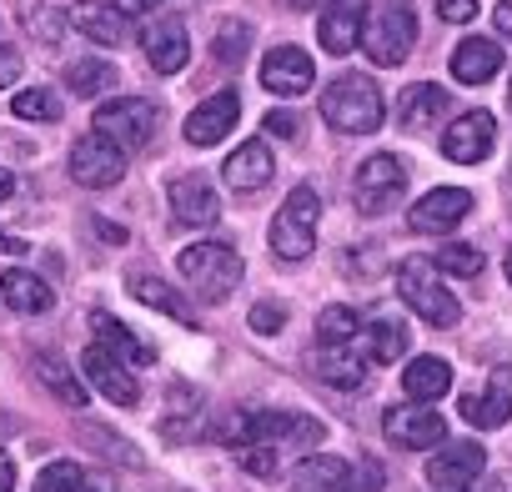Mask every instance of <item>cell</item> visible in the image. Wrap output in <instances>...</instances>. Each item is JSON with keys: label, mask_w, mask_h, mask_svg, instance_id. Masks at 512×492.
Returning a JSON list of instances; mask_svg holds the SVG:
<instances>
[{"label": "cell", "mask_w": 512, "mask_h": 492, "mask_svg": "<svg viewBox=\"0 0 512 492\" xmlns=\"http://www.w3.org/2000/svg\"><path fill=\"white\" fill-rule=\"evenodd\" d=\"M447 91L442 86H427V81H417V86H407L402 96H397V126L402 131H432L437 126V116L447 111Z\"/></svg>", "instance_id": "obj_26"}, {"label": "cell", "mask_w": 512, "mask_h": 492, "mask_svg": "<svg viewBox=\"0 0 512 492\" xmlns=\"http://www.w3.org/2000/svg\"><path fill=\"white\" fill-rule=\"evenodd\" d=\"M11 196H16V176L0 166V201H11Z\"/></svg>", "instance_id": "obj_50"}, {"label": "cell", "mask_w": 512, "mask_h": 492, "mask_svg": "<svg viewBox=\"0 0 512 492\" xmlns=\"http://www.w3.org/2000/svg\"><path fill=\"white\" fill-rule=\"evenodd\" d=\"M367 372H372V357L362 352V342H347V347H322L317 352V377L337 392H362L367 387Z\"/></svg>", "instance_id": "obj_20"}, {"label": "cell", "mask_w": 512, "mask_h": 492, "mask_svg": "<svg viewBox=\"0 0 512 492\" xmlns=\"http://www.w3.org/2000/svg\"><path fill=\"white\" fill-rule=\"evenodd\" d=\"M91 332H96V342H101L106 352H116L126 367H151V362H156V352H151L146 342H136V332L121 327L111 312H96V317H91Z\"/></svg>", "instance_id": "obj_28"}, {"label": "cell", "mask_w": 512, "mask_h": 492, "mask_svg": "<svg viewBox=\"0 0 512 492\" xmlns=\"http://www.w3.org/2000/svg\"><path fill=\"white\" fill-rule=\"evenodd\" d=\"M387 487V467L377 457H357L352 477H347V492H382Z\"/></svg>", "instance_id": "obj_40"}, {"label": "cell", "mask_w": 512, "mask_h": 492, "mask_svg": "<svg viewBox=\"0 0 512 492\" xmlns=\"http://www.w3.org/2000/svg\"><path fill=\"white\" fill-rule=\"evenodd\" d=\"M382 116H387V106H382V91H377L372 76L347 71L322 96V121L332 131H342V136H372L382 126Z\"/></svg>", "instance_id": "obj_1"}, {"label": "cell", "mask_w": 512, "mask_h": 492, "mask_svg": "<svg viewBox=\"0 0 512 492\" xmlns=\"http://www.w3.org/2000/svg\"><path fill=\"white\" fill-rule=\"evenodd\" d=\"M492 21H497V31H502V36L512 41V0H502V6L492 11Z\"/></svg>", "instance_id": "obj_49"}, {"label": "cell", "mask_w": 512, "mask_h": 492, "mask_svg": "<svg viewBox=\"0 0 512 492\" xmlns=\"http://www.w3.org/2000/svg\"><path fill=\"white\" fill-rule=\"evenodd\" d=\"M96 131L116 141L121 151H141L156 136V106L146 96H116L96 111Z\"/></svg>", "instance_id": "obj_7"}, {"label": "cell", "mask_w": 512, "mask_h": 492, "mask_svg": "<svg viewBox=\"0 0 512 492\" xmlns=\"http://www.w3.org/2000/svg\"><path fill=\"white\" fill-rule=\"evenodd\" d=\"M462 417H467L472 427H482V432L502 427V422L512 417V367H492V372H487V387L462 397Z\"/></svg>", "instance_id": "obj_18"}, {"label": "cell", "mask_w": 512, "mask_h": 492, "mask_svg": "<svg viewBox=\"0 0 512 492\" xmlns=\"http://www.w3.org/2000/svg\"><path fill=\"white\" fill-rule=\"evenodd\" d=\"M417 46V11L412 0H382V6L367 16L362 31V51L372 66H402Z\"/></svg>", "instance_id": "obj_4"}, {"label": "cell", "mask_w": 512, "mask_h": 492, "mask_svg": "<svg viewBox=\"0 0 512 492\" xmlns=\"http://www.w3.org/2000/svg\"><path fill=\"white\" fill-rule=\"evenodd\" d=\"M317 221H322V201H317V191H312V186H297V191L282 201V211L272 216V231H267L272 252H277L282 262H302V257H312V246H317Z\"/></svg>", "instance_id": "obj_6"}, {"label": "cell", "mask_w": 512, "mask_h": 492, "mask_svg": "<svg viewBox=\"0 0 512 492\" xmlns=\"http://www.w3.org/2000/svg\"><path fill=\"white\" fill-rule=\"evenodd\" d=\"M221 176H226L231 191H262L272 181V151H267V141H241L226 156V171Z\"/></svg>", "instance_id": "obj_24"}, {"label": "cell", "mask_w": 512, "mask_h": 492, "mask_svg": "<svg viewBox=\"0 0 512 492\" xmlns=\"http://www.w3.org/2000/svg\"><path fill=\"white\" fill-rule=\"evenodd\" d=\"M236 462H241L251 477H277L282 452H277V447H236Z\"/></svg>", "instance_id": "obj_39"}, {"label": "cell", "mask_w": 512, "mask_h": 492, "mask_svg": "<svg viewBox=\"0 0 512 492\" xmlns=\"http://www.w3.org/2000/svg\"><path fill=\"white\" fill-rule=\"evenodd\" d=\"M312 81H317V66H312V56H307L302 46H277V51H267V61H262V86H267L272 96H307Z\"/></svg>", "instance_id": "obj_16"}, {"label": "cell", "mask_w": 512, "mask_h": 492, "mask_svg": "<svg viewBox=\"0 0 512 492\" xmlns=\"http://www.w3.org/2000/svg\"><path fill=\"white\" fill-rule=\"evenodd\" d=\"M402 392H407V402H417V407H437V402L452 392V367H447L442 357H412L407 372H402Z\"/></svg>", "instance_id": "obj_23"}, {"label": "cell", "mask_w": 512, "mask_h": 492, "mask_svg": "<svg viewBox=\"0 0 512 492\" xmlns=\"http://www.w3.org/2000/svg\"><path fill=\"white\" fill-rule=\"evenodd\" d=\"M0 492H16V457L0 447Z\"/></svg>", "instance_id": "obj_46"}, {"label": "cell", "mask_w": 512, "mask_h": 492, "mask_svg": "<svg viewBox=\"0 0 512 492\" xmlns=\"http://www.w3.org/2000/svg\"><path fill=\"white\" fill-rule=\"evenodd\" d=\"M236 116H241V96H236V91H216V96H206V101L186 116V141H191V146H216L221 136H231Z\"/></svg>", "instance_id": "obj_19"}, {"label": "cell", "mask_w": 512, "mask_h": 492, "mask_svg": "<svg viewBox=\"0 0 512 492\" xmlns=\"http://www.w3.org/2000/svg\"><path fill=\"white\" fill-rule=\"evenodd\" d=\"M507 111H512V86H507Z\"/></svg>", "instance_id": "obj_52"}, {"label": "cell", "mask_w": 512, "mask_h": 492, "mask_svg": "<svg viewBox=\"0 0 512 492\" xmlns=\"http://www.w3.org/2000/svg\"><path fill=\"white\" fill-rule=\"evenodd\" d=\"M497 71H502V46L487 41V36H467V41L452 51V76H457L462 86H482V81H492Z\"/></svg>", "instance_id": "obj_25"}, {"label": "cell", "mask_w": 512, "mask_h": 492, "mask_svg": "<svg viewBox=\"0 0 512 492\" xmlns=\"http://www.w3.org/2000/svg\"><path fill=\"white\" fill-rule=\"evenodd\" d=\"M131 292H136L146 307H156V312H166V317H176V322H196V312H191L166 282H156V277H131Z\"/></svg>", "instance_id": "obj_34"}, {"label": "cell", "mask_w": 512, "mask_h": 492, "mask_svg": "<svg viewBox=\"0 0 512 492\" xmlns=\"http://www.w3.org/2000/svg\"><path fill=\"white\" fill-rule=\"evenodd\" d=\"M66 21H71L81 36H91L96 46H121V41L131 36L126 11H116L111 0H81L76 11H66Z\"/></svg>", "instance_id": "obj_22"}, {"label": "cell", "mask_w": 512, "mask_h": 492, "mask_svg": "<svg viewBox=\"0 0 512 492\" xmlns=\"http://www.w3.org/2000/svg\"><path fill=\"white\" fill-rule=\"evenodd\" d=\"M111 86H116V66L101 61V56H86V61L66 66V91L71 96H106Z\"/></svg>", "instance_id": "obj_30"}, {"label": "cell", "mask_w": 512, "mask_h": 492, "mask_svg": "<svg viewBox=\"0 0 512 492\" xmlns=\"http://www.w3.org/2000/svg\"><path fill=\"white\" fill-rule=\"evenodd\" d=\"M0 297H6V307L21 312V317H41V312L56 307V292L26 267H11L6 277H0Z\"/></svg>", "instance_id": "obj_27"}, {"label": "cell", "mask_w": 512, "mask_h": 492, "mask_svg": "<svg viewBox=\"0 0 512 492\" xmlns=\"http://www.w3.org/2000/svg\"><path fill=\"white\" fill-rule=\"evenodd\" d=\"M347 477L352 467L342 457H312L297 472V492H347Z\"/></svg>", "instance_id": "obj_31"}, {"label": "cell", "mask_w": 512, "mask_h": 492, "mask_svg": "<svg viewBox=\"0 0 512 492\" xmlns=\"http://www.w3.org/2000/svg\"><path fill=\"white\" fill-rule=\"evenodd\" d=\"M437 16L452 21V26H467L477 16V0H437Z\"/></svg>", "instance_id": "obj_43"}, {"label": "cell", "mask_w": 512, "mask_h": 492, "mask_svg": "<svg viewBox=\"0 0 512 492\" xmlns=\"http://www.w3.org/2000/svg\"><path fill=\"white\" fill-rule=\"evenodd\" d=\"M26 26H31V36H41L46 46H56V41H61V31H66V16H61V11H41V6H36V11H26Z\"/></svg>", "instance_id": "obj_41"}, {"label": "cell", "mask_w": 512, "mask_h": 492, "mask_svg": "<svg viewBox=\"0 0 512 492\" xmlns=\"http://www.w3.org/2000/svg\"><path fill=\"white\" fill-rule=\"evenodd\" d=\"M116 11H126V16H141V11H156L161 0H111Z\"/></svg>", "instance_id": "obj_48"}, {"label": "cell", "mask_w": 512, "mask_h": 492, "mask_svg": "<svg viewBox=\"0 0 512 492\" xmlns=\"http://www.w3.org/2000/svg\"><path fill=\"white\" fill-rule=\"evenodd\" d=\"M71 176H76V186L106 191V186H116L126 176V151L116 141H106L101 131H91V136H81L71 146Z\"/></svg>", "instance_id": "obj_9"}, {"label": "cell", "mask_w": 512, "mask_h": 492, "mask_svg": "<svg viewBox=\"0 0 512 492\" xmlns=\"http://www.w3.org/2000/svg\"><path fill=\"white\" fill-rule=\"evenodd\" d=\"M176 267H181L186 287L196 297H206V302H226L236 292V282H241V257L231 252V246H221V241L186 246V252L176 257Z\"/></svg>", "instance_id": "obj_5"}, {"label": "cell", "mask_w": 512, "mask_h": 492, "mask_svg": "<svg viewBox=\"0 0 512 492\" xmlns=\"http://www.w3.org/2000/svg\"><path fill=\"white\" fill-rule=\"evenodd\" d=\"M171 216L181 226H211L221 216V201H216L211 181L206 176H176L171 181Z\"/></svg>", "instance_id": "obj_21"}, {"label": "cell", "mask_w": 512, "mask_h": 492, "mask_svg": "<svg viewBox=\"0 0 512 492\" xmlns=\"http://www.w3.org/2000/svg\"><path fill=\"white\" fill-rule=\"evenodd\" d=\"M432 262H437V272H447V277H482V252H477V246H462V241L442 246Z\"/></svg>", "instance_id": "obj_36"}, {"label": "cell", "mask_w": 512, "mask_h": 492, "mask_svg": "<svg viewBox=\"0 0 512 492\" xmlns=\"http://www.w3.org/2000/svg\"><path fill=\"white\" fill-rule=\"evenodd\" d=\"M487 467V452L477 442H447L437 447V457H427V482L437 492H467Z\"/></svg>", "instance_id": "obj_13"}, {"label": "cell", "mask_w": 512, "mask_h": 492, "mask_svg": "<svg viewBox=\"0 0 512 492\" xmlns=\"http://www.w3.org/2000/svg\"><path fill=\"white\" fill-rule=\"evenodd\" d=\"M362 31H367V0H332V6L322 11V21H317V41H322L327 56L357 51Z\"/></svg>", "instance_id": "obj_17"}, {"label": "cell", "mask_w": 512, "mask_h": 492, "mask_svg": "<svg viewBox=\"0 0 512 492\" xmlns=\"http://www.w3.org/2000/svg\"><path fill=\"white\" fill-rule=\"evenodd\" d=\"M226 437H231V447L297 452V447H317L322 442V422L317 417H302V412H241Z\"/></svg>", "instance_id": "obj_2"}, {"label": "cell", "mask_w": 512, "mask_h": 492, "mask_svg": "<svg viewBox=\"0 0 512 492\" xmlns=\"http://www.w3.org/2000/svg\"><path fill=\"white\" fill-rule=\"evenodd\" d=\"M31 367H36V377H41V382H46V387H51V392H56L66 407H86V387L71 377V367H66L61 357H46V352H41Z\"/></svg>", "instance_id": "obj_33"}, {"label": "cell", "mask_w": 512, "mask_h": 492, "mask_svg": "<svg viewBox=\"0 0 512 492\" xmlns=\"http://www.w3.org/2000/svg\"><path fill=\"white\" fill-rule=\"evenodd\" d=\"M267 136H297V116L292 111H267Z\"/></svg>", "instance_id": "obj_45"}, {"label": "cell", "mask_w": 512, "mask_h": 492, "mask_svg": "<svg viewBox=\"0 0 512 492\" xmlns=\"http://www.w3.org/2000/svg\"><path fill=\"white\" fill-rule=\"evenodd\" d=\"M81 467L71 462V457H61V462H51V467H41V477H36V487L31 492H76L81 487Z\"/></svg>", "instance_id": "obj_38"}, {"label": "cell", "mask_w": 512, "mask_h": 492, "mask_svg": "<svg viewBox=\"0 0 512 492\" xmlns=\"http://www.w3.org/2000/svg\"><path fill=\"white\" fill-rule=\"evenodd\" d=\"M397 292H402V302H407L422 322H432V327H457V317H462V307H457V297L447 292V282H442V272H437L432 257H407V262L397 267Z\"/></svg>", "instance_id": "obj_3"}, {"label": "cell", "mask_w": 512, "mask_h": 492, "mask_svg": "<svg viewBox=\"0 0 512 492\" xmlns=\"http://www.w3.org/2000/svg\"><path fill=\"white\" fill-rule=\"evenodd\" d=\"M507 282H512V252H507Z\"/></svg>", "instance_id": "obj_51"}, {"label": "cell", "mask_w": 512, "mask_h": 492, "mask_svg": "<svg viewBox=\"0 0 512 492\" xmlns=\"http://www.w3.org/2000/svg\"><path fill=\"white\" fill-rule=\"evenodd\" d=\"M11 111H16L21 121H61V101H56V91H46V86H31V91L11 96Z\"/></svg>", "instance_id": "obj_35"}, {"label": "cell", "mask_w": 512, "mask_h": 492, "mask_svg": "<svg viewBox=\"0 0 512 492\" xmlns=\"http://www.w3.org/2000/svg\"><path fill=\"white\" fill-rule=\"evenodd\" d=\"M246 46H251V26H246V21H226V26L216 31V61H226V66H241Z\"/></svg>", "instance_id": "obj_37"}, {"label": "cell", "mask_w": 512, "mask_h": 492, "mask_svg": "<svg viewBox=\"0 0 512 492\" xmlns=\"http://www.w3.org/2000/svg\"><path fill=\"white\" fill-rule=\"evenodd\" d=\"M402 191H407V166H402L397 156H367V161L357 166V181H352L357 211L382 216V211H392V206L402 201Z\"/></svg>", "instance_id": "obj_8"}, {"label": "cell", "mask_w": 512, "mask_h": 492, "mask_svg": "<svg viewBox=\"0 0 512 492\" xmlns=\"http://www.w3.org/2000/svg\"><path fill=\"white\" fill-rule=\"evenodd\" d=\"M362 347H367V357H372V367H392L397 357H407V347H412V337H407V327H402V322H392V317H382V322H372V327L362 332Z\"/></svg>", "instance_id": "obj_29"}, {"label": "cell", "mask_w": 512, "mask_h": 492, "mask_svg": "<svg viewBox=\"0 0 512 492\" xmlns=\"http://www.w3.org/2000/svg\"><path fill=\"white\" fill-rule=\"evenodd\" d=\"M362 317L352 312V307H322V317H317V337H322V347H347V342H362Z\"/></svg>", "instance_id": "obj_32"}, {"label": "cell", "mask_w": 512, "mask_h": 492, "mask_svg": "<svg viewBox=\"0 0 512 492\" xmlns=\"http://www.w3.org/2000/svg\"><path fill=\"white\" fill-rule=\"evenodd\" d=\"M76 492H116V482L106 477V472H91V477H81V487Z\"/></svg>", "instance_id": "obj_47"}, {"label": "cell", "mask_w": 512, "mask_h": 492, "mask_svg": "<svg viewBox=\"0 0 512 492\" xmlns=\"http://www.w3.org/2000/svg\"><path fill=\"white\" fill-rule=\"evenodd\" d=\"M81 372H86V377H91V387H96L101 397H111L116 407H136V402H141V387H136L131 367H126L116 352H106L101 342H96V347H86Z\"/></svg>", "instance_id": "obj_15"}, {"label": "cell", "mask_w": 512, "mask_h": 492, "mask_svg": "<svg viewBox=\"0 0 512 492\" xmlns=\"http://www.w3.org/2000/svg\"><path fill=\"white\" fill-rule=\"evenodd\" d=\"M21 81V51L16 46H0V91Z\"/></svg>", "instance_id": "obj_44"}, {"label": "cell", "mask_w": 512, "mask_h": 492, "mask_svg": "<svg viewBox=\"0 0 512 492\" xmlns=\"http://www.w3.org/2000/svg\"><path fill=\"white\" fill-rule=\"evenodd\" d=\"M492 146H497V121H492L487 111H467V116H457V121L447 126V136H442V156L457 161V166H477V161H487Z\"/></svg>", "instance_id": "obj_14"}, {"label": "cell", "mask_w": 512, "mask_h": 492, "mask_svg": "<svg viewBox=\"0 0 512 492\" xmlns=\"http://www.w3.org/2000/svg\"><path fill=\"white\" fill-rule=\"evenodd\" d=\"M141 51H146V66L156 76H176L191 61V36L176 16H156L141 26Z\"/></svg>", "instance_id": "obj_11"}, {"label": "cell", "mask_w": 512, "mask_h": 492, "mask_svg": "<svg viewBox=\"0 0 512 492\" xmlns=\"http://www.w3.org/2000/svg\"><path fill=\"white\" fill-rule=\"evenodd\" d=\"M287 327V312L272 307V302H256L251 307V332H282Z\"/></svg>", "instance_id": "obj_42"}, {"label": "cell", "mask_w": 512, "mask_h": 492, "mask_svg": "<svg viewBox=\"0 0 512 492\" xmlns=\"http://www.w3.org/2000/svg\"><path fill=\"white\" fill-rule=\"evenodd\" d=\"M387 442L402 447V452H437L442 437H447V422L437 417V407H392L387 422H382Z\"/></svg>", "instance_id": "obj_10"}, {"label": "cell", "mask_w": 512, "mask_h": 492, "mask_svg": "<svg viewBox=\"0 0 512 492\" xmlns=\"http://www.w3.org/2000/svg\"><path fill=\"white\" fill-rule=\"evenodd\" d=\"M462 216H472V191H462V186H437V191H427V196L407 211V226H412L417 236H447Z\"/></svg>", "instance_id": "obj_12"}]
</instances>
